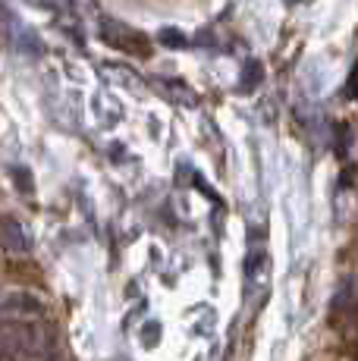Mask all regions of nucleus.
Instances as JSON below:
<instances>
[{
  "label": "nucleus",
  "instance_id": "1",
  "mask_svg": "<svg viewBox=\"0 0 358 361\" xmlns=\"http://www.w3.org/2000/svg\"><path fill=\"white\" fill-rule=\"evenodd\" d=\"M44 349V330L32 321L0 324V361H35Z\"/></svg>",
  "mask_w": 358,
  "mask_h": 361
},
{
  "label": "nucleus",
  "instance_id": "2",
  "mask_svg": "<svg viewBox=\"0 0 358 361\" xmlns=\"http://www.w3.org/2000/svg\"><path fill=\"white\" fill-rule=\"evenodd\" d=\"M261 79H264V69H261V63H258V60H249V63L242 66L239 85H242V92H254V85H261Z\"/></svg>",
  "mask_w": 358,
  "mask_h": 361
},
{
  "label": "nucleus",
  "instance_id": "3",
  "mask_svg": "<svg viewBox=\"0 0 358 361\" xmlns=\"http://www.w3.org/2000/svg\"><path fill=\"white\" fill-rule=\"evenodd\" d=\"M161 38H167V44H170V47H183V44H185V41H179V38H183V35L173 32V29H167V32L161 35Z\"/></svg>",
  "mask_w": 358,
  "mask_h": 361
},
{
  "label": "nucleus",
  "instance_id": "4",
  "mask_svg": "<svg viewBox=\"0 0 358 361\" xmlns=\"http://www.w3.org/2000/svg\"><path fill=\"white\" fill-rule=\"evenodd\" d=\"M286 4H299V0H286Z\"/></svg>",
  "mask_w": 358,
  "mask_h": 361
}]
</instances>
